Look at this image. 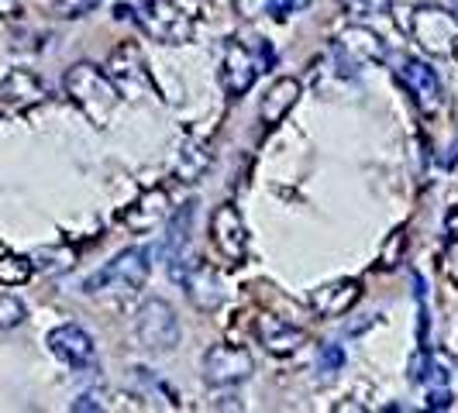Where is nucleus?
<instances>
[{
	"label": "nucleus",
	"instance_id": "f257e3e1",
	"mask_svg": "<svg viewBox=\"0 0 458 413\" xmlns=\"http://www.w3.org/2000/svg\"><path fill=\"white\" fill-rule=\"evenodd\" d=\"M63 87L72 97V104L90 117V124H97V128L111 124L117 104H121V93H117L114 80L104 69H97L93 63H76V66L66 69Z\"/></svg>",
	"mask_w": 458,
	"mask_h": 413
},
{
	"label": "nucleus",
	"instance_id": "f03ea898",
	"mask_svg": "<svg viewBox=\"0 0 458 413\" xmlns=\"http://www.w3.org/2000/svg\"><path fill=\"white\" fill-rule=\"evenodd\" d=\"M273 63V46L266 38H231L221 59V87L231 100L245 97L259 72Z\"/></svg>",
	"mask_w": 458,
	"mask_h": 413
},
{
	"label": "nucleus",
	"instance_id": "7ed1b4c3",
	"mask_svg": "<svg viewBox=\"0 0 458 413\" xmlns=\"http://www.w3.org/2000/svg\"><path fill=\"white\" fill-rule=\"evenodd\" d=\"M152 252L148 249H124V252H117L104 269H97V273L83 282V293L87 297H100V293H117V297H131L138 293L141 286H145V279L152 273Z\"/></svg>",
	"mask_w": 458,
	"mask_h": 413
},
{
	"label": "nucleus",
	"instance_id": "20e7f679",
	"mask_svg": "<svg viewBox=\"0 0 458 413\" xmlns=\"http://www.w3.org/2000/svg\"><path fill=\"white\" fill-rule=\"evenodd\" d=\"M407 35L428 55H435V59L452 55V46H455L458 38V14H452L448 7L420 4V7H413L411 18H407Z\"/></svg>",
	"mask_w": 458,
	"mask_h": 413
},
{
	"label": "nucleus",
	"instance_id": "39448f33",
	"mask_svg": "<svg viewBox=\"0 0 458 413\" xmlns=\"http://www.w3.org/2000/svg\"><path fill=\"white\" fill-rule=\"evenodd\" d=\"M135 331H138V341L145 344L148 351H173L176 344H180V317H176V307L173 303H165V299H148V303H141V310H138V321H135Z\"/></svg>",
	"mask_w": 458,
	"mask_h": 413
},
{
	"label": "nucleus",
	"instance_id": "423d86ee",
	"mask_svg": "<svg viewBox=\"0 0 458 413\" xmlns=\"http://www.w3.org/2000/svg\"><path fill=\"white\" fill-rule=\"evenodd\" d=\"M135 18L152 38L165 46H183L193 38V18L169 0H141V11H135Z\"/></svg>",
	"mask_w": 458,
	"mask_h": 413
},
{
	"label": "nucleus",
	"instance_id": "0eeeda50",
	"mask_svg": "<svg viewBox=\"0 0 458 413\" xmlns=\"http://www.w3.org/2000/svg\"><path fill=\"white\" fill-rule=\"evenodd\" d=\"M107 76L114 80L121 97H145L156 90V80L148 72V63L135 42H121L107 59Z\"/></svg>",
	"mask_w": 458,
	"mask_h": 413
},
{
	"label": "nucleus",
	"instance_id": "6e6552de",
	"mask_svg": "<svg viewBox=\"0 0 458 413\" xmlns=\"http://www.w3.org/2000/svg\"><path fill=\"white\" fill-rule=\"evenodd\" d=\"M255 372V362L249 348L242 344H210L204 351V383L207 386H238Z\"/></svg>",
	"mask_w": 458,
	"mask_h": 413
},
{
	"label": "nucleus",
	"instance_id": "1a4fd4ad",
	"mask_svg": "<svg viewBox=\"0 0 458 413\" xmlns=\"http://www.w3.org/2000/svg\"><path fill=\"white\" fill-rule=\"evenodd\" d=\"M210 245L228 266H242L249 258V228L234 204H221L210 214Z\"/></svg>",
	"mask_w": 458,
	"mask_h": 413
},
{
	"label": "nucleus",
	"instance_id": "9d476101",
	"mask_svg": "<svg viewBox=\"0 0 458 413\" xmlns=\"http://www.w3.org/2000/svg\"><path fill=\"white\" fill-rule=\"evenodd\" d=\"M400 83L403 90L413 97V104L424 111V114H437L441 104H445V87H441V76H437L431 63L424 59H403L400 66Z\"/></svg>",
	"mask_w": 458,
	"mask_h": 413
},
{
	"label": "nucleus",
	"instance_id": "9b49d317",
	"mask_svg": "<svg viewBox=\"0 0 458 413\" xmlns=\"http://www.w3.org/2000/svg\"><path fill=\"white\" fill-rule=\"evenodd\" d=\"M48 351L72 368H90L97 362V348L93 338L80 324H59L48 331Z\"/></svg>",
	"mask_w": 458,
	"mask_h": 413
},
{
	"label": "nucleus",
	"instance_id": "f8f14e48",
	"mask_svg": "<svg viewBox=\"0 0 458 413\" xmlns=\"http://www.w3.org/2000/svg\"><path fill=\"white\" fill-rule=\"evenodd\" d=\"M255 334H259V341L266 344V351L279 355V358L293 355V351H300L307 344V331L303 327H293V324H286L283 317H273V314H262L255 321Z\"/></svg>",
	"mask_w": 458,
	"mask_h": 413
},
{
	"label": "nucleus",
	"instance_id": "ddd939ff",
	"mask_svg": "<svg viewBox=\"0 0 458 413\" xmlns=\"http://www.w3.org/2000/svg\"><path fill=\"white\" fill-rule=\"evenodd\" d=\"M300 97H303V83H300L297 76H279L273 87L266 90L262 104H259V117H262V124H266V128L283 124L286 114L297 107Z\"/></svg>",
	"mask_w": 458,
	"mask_h": 413
},
{
	"label": "nucleus",
	"instance_id": "4468645a",
	"mask_svg": "<svg viewBox=\"0 0 458 413\" xmlns=\"http://www.w3.org/2000/svg\"><path fill=\"white\" fill-rule=\"evenodd\" d=\"M359 299H362V282L359 279H335V282L310 293V307L321 317H342Z\"/></svg>",
	"mask_w": 458,
	"mask_h": 413
},
{
	"label": "nucleus",
	"instance_id": "2eb2a0df",
	"mask_svg": "<svg viewBox=\"0 0 458 413\" xmlns=\"http://www.w3.org/2000/svg\"><path fill=\"white\" fill-rule=\"evenodd\" d=\"M335 48H342L355 66L359 63H383L386 59V42L372 28H362V24H348L338 35V46Z\"/></svg>",
	"mask_w": 458,
	"mask_h": 413
},
{
	"label": "nucleus",
	"instance_id": "dca6fc26",
	"mask_svg": "<svg viewBox=\"0 0 458 413\" xmlns=\"http://www.w3.org/2000/svg\"><path fill=\"white\" fill-rule=\"evenodd\" d=\"M183 286L190 299L200 307V310H217L221 299H225V290H221V275L214 273L204 262H190L183 275Z\"/></svg>",
	"mask_w": 458,
	"mask_h": 413
},
{
	"label": "nucleus",
	"instance_id": "f3484780",
	"mask_svg": "<svg viewBox=\"0 0 458 413\" xmlns=\"http://www.w3.org/2000/svg\"><path fill=\"white\" fill-rule=\"evenodd\" d=\"M165 217H169V193L165 190H145L135 200V206H128V214L121 221L138 234H145L156 224H162Z\"/></svg>",
	"mask_w": 458,
	"mask_h": 413
},
{
	"label": "nucleus",
	"instance_id": "a211bd4d",
	"mask_svg": "<svg viewBox=\"0 0 458 413\" xmlns=\"http://www.w3.org/2000/svg\"><path fill=\"white\" fill-rule=\"evenodd\" d=\"M0 97H4V104H11V107H31V104H42V100H46V87L38 83L35 72L14 69V72L4 76Z\"/></svg>",
	"mask_w": 458,
	"mask_h": 413
},
{
	"label": "nucleus",
	"instance_id": "6ab92c4d",
	"mask_svg": "<svg viewBox=\"0 0 458 413\" xmlns=\"http://www.w3.org/2000/svg\"><path fill=\"white\" fill-rule=\"evenodd\" d=\"M193 217H197V204H193V200L183 204V210H176V214H173L169 231L162 234V245H159V255L165 258V262L183 258V249L190 245V231H193Z\"/></svg>",
	"mask_w": 458,
	"mask_h": 413
},
{
	"label": "nucleus",
	"instance_id": "aec40b11",
	"mask_svg": "<svg viewBox=\"0 0 458 413\" xmlns=\"http://www.w3.org/2000/svg\"><path fill=\"white\" fill-rule=\"evenodd\" d=\"M207 169H210V152H207L200 141H186L183 152H180V165H176L180 180L183 183H197Z\"/></svg>",
	"mask_w": 458,
	"mask_h": 413
},
{
	"label": "nucleus",
	"instance_id": "412c9836",
	"mask_svg": "<svg viewBox=\"0 0 458 413\" xmlns=\"http://www.w3.org/2000/svg\"><path fill=\"white\" fill-rule=\"evenodd\" d=\"M35 273V262L24 255H0V286H24Z\"/></svg>",
	"mask_w": 458,
	"mask_h": 413
},
{
	"label": "nucleus",
	"instance_id": "4be33fe9",
	"mask_svg": "<svg viewBox=\"0 0 458 413\" xmlns=\"http://www.w3.org/2000/svg\"><path fill=\"white\" fill-rule=\"evenodd\" d=\"M411 379H413V383H428V386H445V383H448L445 368L437 366V362L431 358V355H428V351L413 355V362H411Z\"/></svg>",
	"mask_w": 458,
	"mask_h": 413
},
{
	"label": "nucleus",
	"instance_id": "5701e85b",
	"mask_svg": "<svg viewBox=\"0 0 458 413\" xmlns=\"http://www.w3.org/2000/svg\"><path fill=\"white\" fill-rule=\"evenodd\" d=\"M28 317V307L11 293H0V331H11Z\"/></svg>",
	"mask_w": 458,
	"mask_h": 413
},
{
	"label": "nucleus",
	"instance_id": "b1692460",
	"mask_svg": "<svg viewBox=\"0 0 458 413\" xmlns=\"http://www.w3.org/2000/svg\"><path fill=\"white\" fill-rule=\"evenodd\" d=\"M35 269H46V273H63L69 269L72 262H76V255L69 252V249H48V252H38L35 258Z\"/></svg>",
	"mask_w": 458,
	"mask_h": 413
},
{
	"label": "nucleus",
	"instance_id": "393cba45",
	"mask_svg": "<svg viewBox=\"0 0 458 413\" xmlns=\"http://www.w3.org/2000/svg\"><path fill=\"white\" fill-rule=\"evenodd\" d=\"M344 366V348L335 341L321 344V355H318V372L324 375H335V372H342Z\"/></svg>",
	"mask_w": 458,
	"mask_h": 413
},
{
	"label": "nucleus",
	"instance_id": "a878e982",
	"mask_svg": "<svg viewBox=\"0 0 458 413\" xmlns=\"http://www.w3.org/2000/svg\"><path fill=\"white\" fill-rule=\"evenodd\" d=\"M403 249H407V231H393V238L386 241L383 255H379V266H383V269H393V266L400 262Z\"/></svg>",
	"mask_w": 458,
	"mask_h": 413
},
{
	"label": "nucleus",
	"instance_id": "bb28decb",
	"mask_svg": "<svg viewBox=\"0 0 458 413\" xmlns=\"http://www.w3.org/2000/svg\"><path fill=\"white\" fill-rule=\"evenodd\" d=\"M342 4L359 18H372V14H386L390 11V0H342Z\"/></svg>",
	"mask_w": 458,
	"mask_h": 413
},
{
	"label": "nucleus",
	"instance_id": "cd10ccee",
	"mask_svg": "<svg viewBox=\"0 0 458 413\" xmlns=\"http://www.w3.org/2000/svg\"><path fill=\"white\" fill-rule=\"evenodd\" d=\"M97 4L100 0H55V14H63V18H83V14H90Z\"/></svg>",
	"mask_w": 458,
	"mask_h": 413
},
{
	"label": "nucleus",
	"instance_id": "c85d7f7f",
	"mask_svg": "<svg viewBox=\"0 0 458 413\" xmlns=\"http://www.w3.org/2000/svg\"><path fill=\"white\" fill-rule=\"evenodd\" d=\"M310 0H269V14H273L276 21H283V18H290L293 11H303Z\"/></svg>",
	"mask_w": 458,
	"mask_h": 413
},
{
	"label": "nucleus",
	"instance_id": "c756f323",
	"mask_svg": "<svg viewBox=\"0 0 458 413\" xmlns=\"http://www.w3.org/2000/svg\"><path fill=\"white\" fill-rule=\"evenodd\" d=\"M231 7H234L242 18H259V14H269V0H231Z\"/></svg>",
	"mask_w": 458,
	"mask_h": 413
},
{
	"label": "nucleus",
	"instance_id": "7c9ffc66",
	"mask_svg": "<svg viewBox=\"0 0 458 413\" xmlns=\"http://www.w3.org/2000/svg\"><path fill=\"white\" fill-rule=\"evenodd\" d=\"M424 403H428V410H448L452 407V392H448V386H431Z\"/></svg>",
	"mask_w": 458,
	"mask_h": 413
},
{
	"label": "nucleus",
	"instance_id": "2f4dec72",
	"mask_svg": "<svg viewBox=\"0 0 458 413\" xmlns=\"http://www.w3.org/2000/svg\"><path fill=\"white\" fill-rule=\"evenodd\" d=\"M100 407H104V403H97V396H80V400H76L69 410L83 413V410H100Z\"/></svg>",
	"mask_w": 458,
	"mask_h": 413
},
{
	"label": "nucleus",
	"instance_id": "473e14b6",
	"mask_svg": "<svg viewBox=\"0 0 458 413\" xmlns=\"http://www.w3.org/2000/svg\"><path fill=\"white\" fill-rule=\"evenodd\" d=\"M14 11V0H0V14H11Z\"/></svg>",
	"mask_w": 458,
	"mask_h": 413
},
{
	"label": "nucleus",
	"instance_id": "72a5a7b5",
	"mask_svg": "<svg viewBox=\"0 0 458 413\" xmlns=\"http://www.w3.org/2000/svg\"><path fill=\"white\" fill-rule=\"evenodd\" d=\"M448 11H452V14H458V0H448Z\"/></svg>",
	"mask_w": 458,
	"mask_h": 413
},
{
	"label": "nucleus",
	"instance_id": "f704fd0d",
	"mask_svg": "<svg viewBox=\"0 0 458 413\" xmlns=\"http://www.w3.org/2000/svg\"><path fill=\"white\" fill-rule=\"evenodd\" d=\"M452 59L458 63V38H455V46H452Z\"/></svg>",
	"mask_w": 458,
	"mask_h": 413
}]
</instances>
